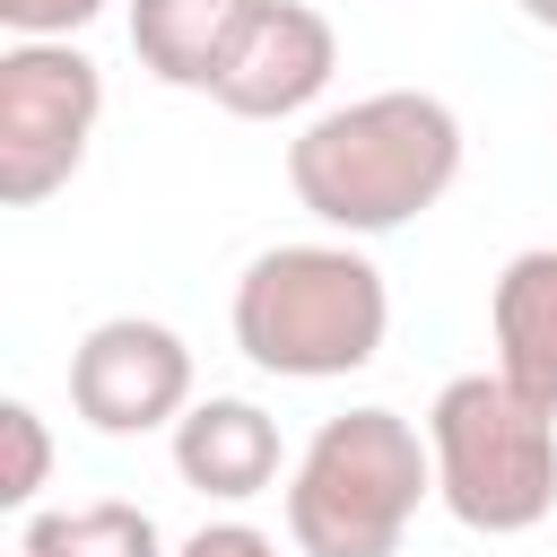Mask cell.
<instances>
[{"label":"cell","instance_id":"obj_1","mask_svg":"<svg viewBox=\"0 0 557 557\" xmlns=\"http://www.w3.org/2000/svg\"><path fill=\"white\" fill-rule=\"evenodd\" d=\"M461 174V113L426 87H383L357 104L313 113L287 139L296 200L339 235H392L418 209H435Z\"/></svg>","mask_w":557,"mask_h":557},{"label":"cell","instance_id":"obj_2","mask_svg":"<svg viewBox=\"0 0 557 557\" xmlns=\"http://www.w3.org/2000/svg\"><path fill=\"white\" fill-rule=\"evenodd\" d=\"M392 331V287L357 244H278L235 278V348L261 374L331 383L374 366Z\"/></svg>","mask_w":557,"mask_h":557},{"label":"cell","instance_id":"obj_3","mask_svg":"<svg viewBox=\"0 0 557 557\" xmlns=\"http://www.w3.org/2000/svg\"><path fill=\"white\" fill-rule=\"evenodd\" d=\"M426 453H435V496L461 531L513 540L557 513V409L513 392L496 366L453 374L426 409Z\"/></svg>","mask_w":557,"mask_h":557},{"label":"cell","instance_id":"obj_4","mask_svg":"<svg viewBox=\"0 0 557 557\" xmlns=\"http://www.w3.org/2000/svg\"><path fill=\"white\" fill-rule=\"evenodd\" d=\"M418 496H435V453L400 409H339L287 470V540L305 557H392Z\"/></svg>","mask_w":557,"mask_h":557},{"label":"cell","instance_id":"obj_5","mask_svg":"<svg viewBox=\"0 0 557 557\" xmlns=\"http://www.w3.org/2000/svg\"><path fill=\"white\" fill-rule=\"evenodd\" d=\"M104 78L78 44H9L0 52V200L35 209L52 200L96 139Z\"/></svg>","mask_w":557,"mask_h":557},{"label":"cell","instance_id":"obj_6","mask_svg":"<svg viewBox=\"0 0 557 557\" xmlns=\"http://www.w3.org/2000/svg\"><path fill=\"white\" fill-rule=\"evenodd\" d=\"M70 409L96 435H148L191 409V348L148 313H113L70 348Z\"/></svg>","mask_w":557,"mask_h":557},{"label":"cell","instance_id":"obj_7","mask_svg":"<svg viewBox=\"0 0 557 557\" xmlns=\"http://www.w3.org/2000/svg\"><path fill=\"white\" fill-rule=\"evenodd\" d=\"M331 70H339L331 17L305 9V0H270V9L252 17V35L235 44L226 78H218V104L244 113V122H287V113H305V104L331 87Z\"/></svg>","mask_w":557,"mask_h":557},{"label":"cell","instance_id":"obj_8","mask_svg":"<svg viewBox=\"0 0 557 557\" xmlns=\"http://www.w3.org/2000/svg\"><path fill=\"white\" fill-rule=\"evenodd\" d=\"M270 0H131V52L148 78L165 87H191V96H218L235 44L252 35Z\"/></svg>","mask_w":557,"mask_h":557},{"label":"cell","instance_id":"obj_9","mask_svg":"<svg viewBox=\"0 0 557 557\" xmlns=\"http://www.w3.org/2000/svg\"><path fill=\"white\" fill-rule=\"evenodd\" d=\"M174 470H183V487H200L218 505H244L278 479V418L261 400H226V392L191 400L174 418Z\"/></svg>","mask_w":557,"mask_h":557},{"label":"cell","instance_id":"obj_10","mask_svg":"<svg viewBox=\"0 0 557 557\" xmlns=\"http://www.w3.org/2000/svg\"><path fill=\"white\" fill-rule=\"evenodd\" d=\"M487 331H496V374L540 409H557V244H531L496 270Z\"/></svg>","mask_w":557,"mask_h":557},{"label":"cell","instance_id":"obj_11","mask_svg":"<svg viewBox=\"0 0 557 557\" xmlns=\"http://www.w3.org/2000/svg\"><path fill=\"white\" fill-rule=\"evenodd\" d=\"M17 557H165L157 522L122 496H96V505H61V513H35Z\"/></svg>","mask_w":557,"mask_h":557},{"label":"cell","instance_id":"obj_12","mask_svg":"<svg viewBox=\"0 0 557 557\" xmlns=\"http://www.w3.org/2000/svg\"><path fill=\"white\" fill-rule=\"evenodd\" d=\"M0 444H9V461H0V505L26 513L35 487H44V470H52V435H44L35 400H0Z\"/></svg>","mask_w":557,"mask_h":557},{"label":"cell","instance_id":"obj_13","mask_svg":"<svg viewBox=\"0 0 557 557\" xmlns=\"http://www.w3.org/2000/svg\"><path fill=\"white\" fill-rule=\"evenodd\" d=\"M104 0H0V26H17V44H70Z\"/></svg>","mask_w":557,"mask_h":557},{"label":"cell","instance_id":"obj_14","mask_svg":"<svg viewBox=\"0 0 557 557\" xmlns=\"http://www.w3.org/2000/svg\"><path fill=\"white\" fill-rule=\"evenodd\" d=\"M174 557H278V540H270V531H252V522H200Z\"/></svg>","mask_w":557,"mask_h":557},{"label":"cell","instance_id":"obj_15","mask_svg":"<svg viewBox=\"0 0 557 557\" xmlns=\"http://www.w3.org/2000/svg\"><path fill=\"white\" fill-rule=\"evenodd\" d=\"M522 17L531 26H557V0H522Z\"/></svg>","mask_w":557,"mask_h":557}]
</instances>
